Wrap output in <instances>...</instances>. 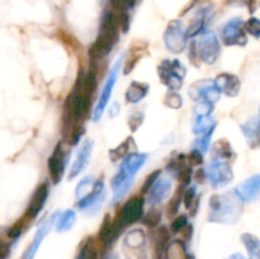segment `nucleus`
<instances>
[{"instance_id":"f257e3e1","label":"nucleus","mask_w":260,"mask_h":259,"mask_svg":"<svg viewBox=\"0 0 260 259\" xmlns=\"http://www.w3.org/2000/svg\"><path fill=\"white\" fill-rule=\"evenodd\" d=\"M146 160L147 154L134 152L122 161L121 167L111 180V187L113 190V203H118L126 196L134 182L135 175L137 174L140 168L144 167Z\"/></svg>"},{"instance_id":"f03ea898","label":"nucleus","mask_w":260,"mask_h":259,"mask_svg":"<svg viewBox=\"0 0 260 259\" xmlns=\"http://www.w3.org/2000/svg\"><path fill=\"white\" fill-rule=\"evenodd\" d=\"M243 213V202L235 193L213 195L210 198V222L235 223Z\"/></svg>"},{"instance_id":"7ed1b4c3","label":"nucleus","mask_w":260,"mask_h":259,"mask_svg":"<svg viewBox=\"0 0 260 259\" xmlns=\"http://www.w3.org/2000/svg\"><path fill=\"white\" fill-rule=\"evenodd\" d=\"M119 32H121V29L117 25L112 13L109 10L104 13L103 18H102L98 37H96L95 42H94L96 50L103 56L111 53V51L113 50V47L118 42Z\"/></svg>"},{"instance_id":"20e7f679","label":"nucleus","mask_w":260,"mask_h":259,"mask_svg":"<svg viewBox=\"0 0 260 259\" xmlns=\"http://www.w3.org/2000/svg\"><path fill=\"white\" fill-rule=\"evenodd\" d=\"M144 207L145 200L142 195L134 196L129 198L118 211H117L114 220V226L119 234L129 225H134L137 221L144 217Z\"/></svg>"},{"instance_id":"39448f33","label":"nucleus","mask_w":260,"mask_h":259,"mask_svg":"<svg viewBox=\"0 0 260 259\" xmlns=\"http://www.w3.org/2000/svg\"><path fill=\"white\" fill-rule=\"evenodd\" d=\"M73 145L66 140H62L56 145L55 150H53L52 155L48 157L47 160V168H48V174H50L51 180L53 184H58L61 182L65 173L66 165H68L69 157L71 155L70 147Z\"/></svg>"},{"instance_id":"423d86ee","label":"nucleus","mask_w":260,"mask_h":259,"mask_svg":"<svg viewBox=\"0 0 260 259\" xmlns=\"http://www.w3.org/2000/svg\"><path fill=\"white\" fill-rule=\"evenodd\" d=\"M160 81L169 88V90H179L187 74L185 66L179 60H162L157 68Z\"/></svg>"},{"instance_id":"0eeeda50","label":"nucleus","mask_w":260,"mask_h":259,"mask_svg":"<svg viewBox=\"0 0 260 259\" xmlns=\"http://www.w3.org/2000/svg\"><path fill=\"white\" fill-rule=\"evenodd\" d=\"M206 172H207V179L215 189L226 187L234 179V172L230 161L220 157L212 156Z\"/></svg>"},{"instance_id":"6e6552de","label":"nucleus","mask_w":260,"mask_h":259,"mask_svg":"<svg viewBox=\"0 0 260 259\" xmlns=\"http://www.w3.org/2000/svg\"><path fill=\"white\" fill-rule=\"evenodd\" d=\"M124 56L126 55H124V53H122V55L117 58V61L114 62V65L112 66L111 70H109L108 78H107L106 83H104L103 90H102L101 96H99L98 102H96V104H95V108H94V113H93V121L94 122H98L99 119L102 118V116H103V112H104V109H106L107 104H108L109 99H111L112 91H113V88H114V84H116L117 78H118L119 71H121Z\"/></svg>"},{"instance_id":"1a4fd4ad","label":"nucleus","mask_w":260,"mask_h":259,"mask_svg":"<svg viewBox=\"0 0 260 259\" xmlns=\"http://www.w3.org/2000/svg\"><path fill=\"white\" fill-rule=\"evenodd\" d=\"M194 41L198 56H200L202 62L207 63V65H212L218 60L221 53V43L215 33L206 32L203 33L200 40Z\"/></svg>"},{"instance_id":"9d476101","label":"nucleus","mask_w":260,"mask_h":259,"mask_svg":"<svg viewBox=\"0 0 260 259\" xmlns=\"http://www.w3.org/2000/svg\"><path fill=\"white\" fill-rule=\"evenodd\" d=\"M187 29H184L179 20H173L169 23L164 33V43L168 50L173 53H180L187 46Z\"/></svg>"},{"instance_id":"9b49d317","label":"nucleus","mask_w":260,"mask_h":259,"mask_svg":"<svg viewBox=\"0 0 260 259\" xmlns=\"http://www.w3.org/2000/svg\"><path fill=\"white\" fill-rule=\"evenodd\" d=\"M245 23L240 18H234L229 20L221 29L222 42L226 46H245L248 43Z\"/></svg>"},{"instance_id":"f8f14e48","label":"nucleus","mask_w":260,"mask_h":259,"mask_svg":"<svg viewBox=\"0 0 260 259\" xmlns=\"http://www.w3.org/2000/svg\"><path fill=\"white\" fill-rule=\"evenodd\" d=\"M189 96L194 102L207 101L215 104L220 99L221 91L216 85L215 80H201L190 86Z\"/></svg>"},{"instance_id":"ddd939ff","label":"nucleus","mask_w":260,"mask_h":259,"mask_svg":"<svg viewBox=\"0 0 260 259\" xmlns=\"http://www.w3.org/2000/svg\"><path fill=\"white\" fill-rule=\"evenodd\" d=\"M48 193H50V189H48L47 183H41L36 190L33 192L32 197H30L29 205H28L27 210L23 213L22 218L28 223V226L30 225L33 220L38 216V213L42 211L43 206H45L46 201L48 198Z\"/></svg>"},{"instance_id":"4468645a","label":"nucleus","mask_w":260,"mask_h":259,"mask_svg":"<svg viewBox=\"0 0 260 259\" xmlns=\"http://www.w3.org/2000/svg\"><path fill=\"white\" fill-rule=\"evenodd\" d=\"M104 200H106V187H104L103 180L98 179L90 193L81 200H78L76 206L80 210L88 211V212H96Z\"/></svg>"},{"instance_id":"2eb2a0df","label":"nucleus","mask_w":260,"mask_h":259,"mask_svg":"<svg viewBox=\"0 0 260 259\" xmlns=\"http://www.w3.org/2000/svg\"><path fill=\"white\" fill-rule=\"evenodd\" d=\"M119 236V233L117 231L116 226H114V220L111 217L109 213H106L103 217V221H102V225L99 228L98 233V248L99 254H103L104 250L108 249V246L116 240Z\"/></svg>"},{"instance_id":"dca6fc26","label":"nucleus","mask_w":260,"mask_h":259,"mask_svg":"<svg viewBox=\"0 0 260 259\" xmlns=\"http://www.w3.org/2000/svg\"><path fill=\"white\" fill-rule=\"evenodd\" d=\"M234 193L241 202H251L260 196V174L249 177L243 183L236 185Z\"/></svg>"},{"instance_id":"f3484780","label":"nucleus","mask_w":260,"mask_h":259,"mask_svg":"<svg viewBox=\"0 0 260 259\" xmlns=\"http://www.w3.org/2000/svg\"><path fill=\"white\" fill-rule=\"evenodd\" d=\"M93 146V140H85V141L83 142V145H81L80 149L78 150L75 160H74L73 165H71L70 168V173H69V178H70V179H74L75 177H78V175L85 169L86 165L89 164V159H90Z\"/></svg>"},{"instance_id":"a211bd4d","label":"nucleus","mask_w":260,"mask_h":259,"mask_svg":"<svg viewBox=\"0 0 260 259\" xmlns=\"http://www.w3.org/2000/svg\"><path fill=\"white\" fill-rule=\"evenodd\" d=\"M215 83L217 85V88L220 89L221 94H225V95L230 96H236L240 91V79L236 75L230 73H222L218 74L217 78L215 79Z\"/></svg>"},{"instance_id":"6ab92c4d","label":"nucleus","mask_w":260,"mask_h":259,"mask_svg":"<svg viewBox=\"0 0 260 259\" xmlns=\"http://www.w3.org/2000/svg\"><path fill=\"white\" fill-rule=\"evenodd\" d=\"M145 241H146V236H145V233L141 230V229H135V230H131L124 238V253H136L137 259H142V256H140V251L144 250L145 248Z\"/></svg>"},{"instance_id":"aec40b11","label":"nucleus","mask_w":260,"mask_h":259,"mask_svg":"<svg viewBox=\"0 0 260 259\" xmlns=\"http://www.w3.org/2000/svg\"><path fill=\"white\" fill-rule=\"evenodd\" d=\"M170 190H172V182L168 178H160L149 192L147 202L151 207H156L169 196Z\"/></svg>"},{"instance_id":"412c9836","label":"nucleus","mask_w":260,"mask_h":259,"mask_svg":"<svg viewBox=\"0 0 260 259\" xmlns=\"http://www.w3.org/2000/svg\"><path fill=\"white\" fill-rule=\"evenodd\" d=\"M241 132L245 136L250 149H258L260 146V121L256 118L248 119L240 126Z\"/></svg>"},{"instance_id":"4be33fe9","label":"nucleus","mask_w":260,"mask_h":259,"mask_svg":"<svg viewBox=\"0 0 260 259\" xmlns=\"http://www.w3.org/2000/svg\"><path fill=\"white\" fill-rule=\"evenodd\" d=\"M149 84L141 81H132L126 91V102L131 104H136L141 102L149 93Z\"/></svg>"},{"instance_id":"5701e85b","label":"nucleus","mask_w":260,"mask_h":259,"mask_svg":"<svg viewBox=\"0 0 260 259\" xmlns=\"http://www.w3.org/2000/svg\"><path fill=\"white\" fill-rule=\"evenodd\" d=\"M131 147H136V145H135L134 139H132V137H128V139L124 140L121 145H118V146L114 147V149L109 150V157H111V160L113 163L123 161L127 156L134 154Z\"/></svg>"},{"instance_id":"b1692460","label":"nucleus","mask_w":260,"mask_h":259,"mask_svg":"<svg viewBox=\"0 0 260 259\" xmlns=\"http://www.w3.org/2000/svg\"><path fill=\"white\" fill-rule=\"evenodd\" d=\"M212 154L213 157H220V159H225L231 161L233 157H235V152H234L233 146L230 142L226 139L217 140L212 146Z\"/></svg>"},{"instance_id":"393cba45","label":"nucleus","mask_w":260,"mask_h":259,"mask_svg":"<svg viewBox=\"0 0 260 259\" xmlns=\"http://www.w3.org/2000/svg\"><path fill=\"white\" fill-rule=\"evenodd\" d=\"M241 241L248 250L249 259H260V239L250 233H244Z\"/></svg>"},{"instance_id":"a878e982","label":"nucleus","mask_w":260,"mask_h":259,"mask_svg":"<svg viewBox=\"0 0 260 259\" xmlns=\"http://www.w3.org/2000/svg\"><path fill=\"white\" fill-rule=\"evenodd\" d=\"M76 222V212L73 210H66L65 212L58 213L57 218L55 221L56 231L57 233H65V231L70 230Z\"/></svg>"},{"instance_id":"bb28decb","label":"nucleus","mask_w":260,"mask_h":259,"mask_svg":"<svg viewBox=\"0 0 260 259\" xmlns=\"http://www.w3.org/2000/svg\"><path fill=\"white\" fill-rule=\"evenodd\" d=\"M216 128V122L211 116H196L193 121V132L196 135H205Z\"/></svg>"},{"instance_id":"cd10ccee","label":"nucleus","mask_w":260,"mask_h":259,"mask_svg":"<svg viewBox=\"0 0 260 259\" xmlns=\"http://www.w3.org/2000/svg\"><path fill=\"white\" fill-rule=\"evenodd\" d=\"M146 48H147V45H145L144 47H141V46H140V47L132 46V48H129V53H131V55H129V57L126 58V62H124V66H123L124 75H128V74L134 70L135 66L137 65V62H139V61L142 58V56H144Z\"/></svg>"},{"instance_id":"c85d7f7f","label":"nucleus","mask_w":260,"mask_h":259,"mask_svg":"<svg viewBox=\"0 0 260 259\" xmlns=\"http://www.w3.org/2000/svg\"><path fill=\"white\" fill-rule=\"evenodd\" d=\"M184 187L185 185L180 184L179 187L177 188V190L174 192V195H173L172 200H170L169 203H168V207H167L168 218L174 217V216L178 213V211H179L180 205H182L183 202V196H184V190H185Z\"/></svg>"},{"instance_id":"c756f323","label":"nucleus","mask_w":260,"mask_h":259,"mask_svg":"<svg viewBox=\"0 0 260 259\" xmlns=\"http://www.w3.org/2000/svg\"><path fill=\"white\" fill-rule=\"evenodd\" d=\"M187 250H185L184 241L173 240L168 245L165 251V258L167 259H185L187 258Z\"/></svg>"},{"instance_id":"7c9ffc66","label":"nucleus","mask_w":260,"mask_h":259,"mask_svg":"<svg viewBox=\"0 0 260 259\" xmlns=\"http://www.w3.org/2000/svg\"><path fill=\"white\" fill-rule=\"evenodd\" d=\"M95 182L96 180L94 179L93 175H88V177L83 178V179L78 183V185H76V189H75L76 198H78V200H81V198L85 197L86 195H89L90 190L93 189Z\"/></svg>"},{"instance_id":"2f4dec72","label":"nucleus","mask_w":260,"mask_h":259,"mask_svg":"<svg viewBox=\"0 0 260 259\" xmlns=\"http://www.w3.org/2000/svg\"><path fill=\"white\" fill-rule=\"evenodd\" d=\"M141 221L145 226H147V228L155 229L159 225L160 221H161V211L156 207H151L149 212H147L146 215H144Z\"/></svg>"},{"instance_id":"473e14b6","label":"nucleus","mask_w":260,"mask_h":259,"mask_svg":"<svg viewBox=\"0 0 260 259\" xmlns=\"http://www.w3.org/2000/svg\"><path fill=\"white\" fill-rule=\"evenodd\" d=\"M205 22H206L205 14L197 15V17L193 19V22L189 24V27L187 28V37L193 38L197 35H200V33L203 30V27H205Z\"/></svg>"},{"instance_id":"72a5a7b5","label":"nucleus","mask_w":260,"mask_h":259,"mask_svg":"<svg viewBox=\"0 0 260 259\" xmlns=\"http://www.w3.org/2000/svg\"><path fill=\"white\" fill-rule=\"evenodd\" d=\"M134 8L129 3V0H111V9L109 12L117 17V15H122L128 13V10Z\"/></svg>"},{"instance_id":"f704fd0d","label":"nucleus","mask_w":260,"mask_h":259,"mask_svg":"<svg viewBox=\"0 0 260 259\" xmlns=\"http://www.w3.org/2000/svg\"><path fill=\"white\" fill-rule=\"evenodd\" d=\"M164 104L172 109H179L183 106V98L177 90H169L164 96Z\"/></svg>"},{"instance_id":"c9c22d12","label":"nucleus","mask_w":260,"mask_h":259,"mask_svg":"<svg viewBox=\"0 0 260 259\" xmlns=\"http://www.w3.org/2000/svg\"><path fill=\"white\" fill-rule=\"evenodd\" d=\"M160 177H161V170L160 169H156L152 173H150L141 187V195H146V193H149L150 190H151V188L154 187L155 183L160 179Z\"/></svg>"},{"instance_id":"e433bc0d","label":"nucleus","mask_w":260,"mask_h":259,"mask_svg":"<svg viewBox=\"0 0 260 259\" xmlns=\"http://www.w3.org/2000/svg\"><path fill=\"white\" fill-rule=\"evenodd\" d=\"M94 245H95V241H94L93 238H86L84 239L83 243L79 245V250H78V254H76V258L75 259H85L86 256H88V254L90 253L91 249L94 248Z\"/></svg>"},{"instance_id":"4c0bfd02","label":"nucleus","mask_w":260,"mask_h":259,"mask_svg":"<svg viewBox=\"0 0 260 259\" xmlns=\"http://www.w3.org/2000/svg\"><path fill=\"white\" fill-rule=\"evenodd\" d=\"M213 132H215V130H212V131L207 132V134L205 135H201V136L194 141V147H193V149L201 150V151L205 154V152L208 150V147H210L211 137H212Z\"/></svg>"},{"instance_id":"58836bf2","label":"nucleus","mask_w":260,"mask_h":259,"mask_svg":"<svg viewBox=\"0 0 260 259\" xmlns=\"http://www.w3.org/2000/svg\"><path fill=\"white\" fill-rule=\"evenodd\" d=\"M244 25H245V30L249 35H251L255 38H260V19L255 17H251L246 20Z\"/></svg>"},{"instance_id":"ea45409f","label":"nucleus","mask_w":260,"mask_h":259,"mask_svg":"<svg viewBox=\"0 0 260 259\" xmlns=\"http://www.w3.org/2000/svg\"><path fill=\"white\" fill-rule=\"evenodd\" d=\"M188 225V217L185 215H179L172 221L170 225V233L172 234H180L183 229Z\"/></svg>"},{"instance_id":"a19ab883","label":"nucleus","mask_w":260,"mask_h":259,"mask_svg":"<svg viewBox=\"0 0 260 259\" xmlns=\"http://www.w3.org/2000/svg\"><path fill=\"white\" fill-rule=\"evenodd\" d=\"M57 37H58V40L62 41V42L65 43V45H68L69 47L73 48V50H79L78 40H76V38L74 37V36H71L70 33H68V32H65V30L60 29L57 32Z\"/></svg>"},{"instance_id":"79ce46f5","label":"nucleus","mask_w":260,"mask_h":259,"mask_svg":"<svg viewBox=\"0 0 260 259\" xmlns=\"http://www.w3.org/2000/svg\"><path fill=\"white\" fill-rule=\"evenodd\" d=\"M197 198V187L192 185V187L187 188L184 190V196H183V205L187 210H189V207L192 206V203L194 202V200Z\"/></svg>"},{"instance_id":"37998d69","label":"nucleus","mask_w":260,"mask_h":259,"mask_svg":"<svg viewBox=\"0 0 260 259\" xmlns=\"http://www.w3.org/2000/svg\"><path fill=\"white\" fill-rule=\"evenodd\" d=\"M192 177H193L192 165H187V167H184L179 173H178V175H177V178L179 179L180 184H183V185L189 184V183L192 182Z\"/></svg>"},{"instance_id":"c03bdc74","label":"nucleus","mask_w":260,"mask_h":259,"mask_svg":"<svg viewBox=\"0 0 260 259\" xmlns=\"http://www.w3.org/2000/svg\"><path fill=\"white\" fill-rule=\"evenodd\" d=\"M188 163L192 167H200L203 164V152L198 149L190 150L189 155H188Z\"/></svg>"},{"instance_id":"a18cd8bd","label":"nucleus","mask_w":260,"mask_h":259,"mask_svg":"<svg viewBox=\"0 0 260 259\" xmlns=\"http://www.w3.org/2000/svg\"><path fill=\"white\" fill-rule=\"evenodd\" d=\"M144 123V113L141 112H136L132 116H129L128 118V126L131 128V131H137V130L141 127V124Z\"/></svg>"},{"instance_id":"49530a36","label":"nucleus","mask_w":260,"mask_h":259,"mask_svg":"<svg viewBox=\"0 0 260 259\" xmlns=\"http://www.w3.org/2000/svg\"><path fill=\"white\" fill-rule=\"evenodd\" d=\"M189 60L190 62H192L194 66H197V68H200V65L202 63L200 56H198V51H197V47H196L194 40H192V42H190L189 45Z\"/></svg>"},{"instance_id":"de8ad7c7","label":"nucleus","mask_w":260,"mask_h":259,"mask_svg":"<svg viewBox=\"0 0 260 259\" xmlns=\"http://www.w3.org/2000/svg\"><path fill=\"white\" fill-rule=\"evenodd\" d=\"M180 235H182V241H184V243H188V241H189L190 239H192V236H193V226L188 223V225L185 226V228L182 230Z\"/></svg>"},{"instance_id":"09e8293b","label":"nucleus","mask_w":260,"mask_h":259,"mask_svg":"<svg viewBox=\"0 0 260 259\" xmlns=\"http://www.w3.org/2000/svg\"><path fill=\"white\" fill-rule=\"evenodd\" d=\"M194 179L197 180V183H200V184L201 183H205V180L207 179V172H206V169L200 168V169L194 173Z\"/></svg>"},{"instance_id":"8fccbe9b","label":"nucleus","mask_w":260,"mask_h":259,"mask_svg":"<svg viewBox=\"0 0 260 259\" xmlns=\"http://www.w3.org/2000/svg\"><path fill=\"white\" fill-rule=\"evenodd\" d=\"M8 255H9V246L0 241V259H7Z\"/></svg>"},{"instance_id":"3c124183","label":"nucleus","mask_w":260,"mask_h":259,"mask_svg":"<svg viewBox=\"0 0 260 259\" xmlns=\"http://www.w3.org/2000/svg\"><path fill=\"white\" fill-rule=\"evenodd\" d=\"M198 206H200V197H197L194 200V202L192 203V206L189 207V213L192 216L197 215V211H198Z\"/></svg>"},{"instance_id":"603ef678","label":"nucleus","mask_w":260,"mask_h":259,"mask_svg":"<svg viewBox=\"0 0 260 259\" xmlns=\"http://www.w3.org/2000/svg\"><path fill=\"white\" fill-rule=\"evenodd\" d=\"M85 259H99V250L98 248H96V244L94 245V248L91 249L90 253L88 254V256H86Z\"/></svg>"},{"instance_id":"864d4df0","label":"nucleus","mask_w":260,"mask_h":259,"mask_svg":"<svg viewBox=\"0 0 260 259\" xmlns=\"http://www.w3.org/2000/svg\"><path fill=\"white\" fill-rule=\"evenodd\" d=\"M118 103H113V106H112V112H109V116L111 117H114L117 113H118Z\"/></svg>"},{"instance_id":"5fc2aeb1","label":"nucleus","mask_w":260,"mask_h":259,"mask_svg":"<svg viewBox=\"0 0 260 259\" xmlns=\"http://www.w3.org/2000/svg\"><path fill=\"white\" fill-rule=\"evenodd\" d=\"M226 259H246V258L243 255V254L235 253V254H231V255L228 256V258H226Z\"/></svg>"},{"instance_id":"6e6d98bb","label":"nucleus","mask_w":260,"mask_h":259,"mask_svg":"<svg viewBox=\"0 0 260 259\" xmlns=\"http://www.w3.org/2000/svg\"><path fill=\"white\" fill-rule=\"evenodd\" d=\"M185 259H196V258H194V255H192V254H188L187 258Z\"/></svg>"},{"instance_id":"4d7b16f0","label":"nucleus","mask_w":260,"mask_h":259,"mask_svg":"<svg viewBox=\"0 0 260 259\" xmlns=\"http://www.w3.org/2000/svg\"><path fill=\"white\" fill-rule=\"evenodd\" d=\"M106 259H118V258H117V255H111V256H108V258H106Z\"/></svg>"},{"instance_id":"13d9d810","label":"nucleus","mask_w":260,"mask_h":259,"mask_svg":"<svg viewBox=\"0 0 260 259\" xmlns=\"http://www.w3.org/2000/svg\"><path fill=\"white\" fill-rule=\"evenodd\" d=\"M259 121H260V117H259Z\"/></svg>"},{"instance_id":"bf43d9fd","label":"nucleus","mask_w":260,"mask_h":259,"mask_svg":"<svg viewBox=\"0 0 260 259\" xmlns=\"http://www.w3.org/2000/svg\"><path fill=\"white\" fill-rule=\"evenodd\" d=\"M194 2H197V0H194Z\"/></svg>"}]
</instances>
